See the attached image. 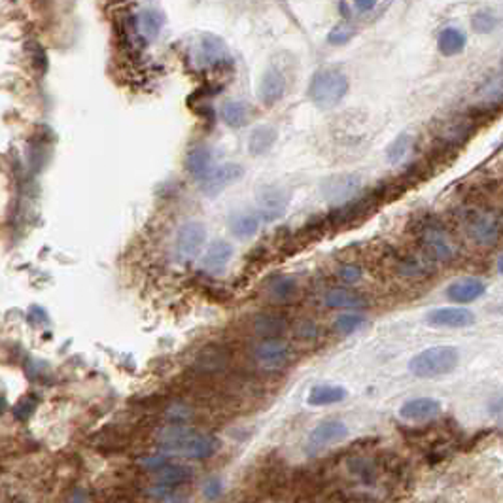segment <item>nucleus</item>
Segmentation results:
<instances>
[{
    "label": "nucleus",
    "mask_w": 503,
    "mask_h": 503,
    "mask_svg": "<svg viewBox=\"0 0 503 503\" xmlns=\"http://www.w3.org/2000/svg\"><path fill=\"white\" fill-rule=\"evenodd\" d=\"M157 447L167 456H184V458H210L220 451L218 437L201 433L182 424L167 426L159 431Z\"/></svg>",
    "instance_id": "obj_1"
},
{
    "label": "nucleus",
    "mask_w": 503,
    "mask_h": 503,
    "mask_svg": "<svg viewBox=\"0 0 503 503\" xmlns=\"http://www.w3.org/2000/svg\"><path fill=\"white\" fill-rule=\"evenodd\" d=\"M348 76L339 67H322L309 82V99L320 108L337 106L348 93Z\"/></svg>",
    "instance_id": "obj_2"
},
{
    "label": "nucleus",
    "mask_w": 503,
    "mask_h": 503,
    "mask_svg": "<svg viewBox=\"0 0 503 503\" xmlns=\"http://www.w3.org/2000/svg\"><path fill=\"white\" fill-rule=\"evenodd\" d=\"M460 362V354L454 346H431L411 358L409 371L419 379H437L453 373Z\"/></svg>",
    "instance_id": "obj_3"
},
{
    "label": "nucleus",
    "mask_w": 503,
    "mask_h": 503,
    "mask_svg": "<svg viewBox=\"0 0 503 503\" xmlns=\"http://www.w3.org/2000/svg\"><path fill=\"white\" fill-rule=\"evenodd\" d=\"M420 244H422L428 260L448 261L453 260L456 252H458L453 235L439 223H428V226L422 227Z\"/></svg>",
    "instance_id": "obj_4"
},
{
    "label": "nucleus",
    "mask_w": 503,
    "mask_h": 503,
    "mask_svg": "<svg viewBox=\"0 0 503 503\" xmlns=\"http://www.w3.org/2000/svg\"><path fill=\"white\" fill-rule=\"evenodd\" d=\"M189 57L195 67L206 68L226 62L229 59V50L226 42L216 34H199L189 45Z\"/></svg>",
    "instance_id": "obj_5"
},
{
    "label": "nucleus",
    "mask_w": 503,
    "mask_h": 503,
    "mask_svg": "<svg viewBox=\"0 0 503 503\" xmlns=\"http://www.w3.org/2000/svg\"><path fill=\"white\" fill-rule=\"evenodd\" d=\"M206 241V229L201 221H186L176 233L175 254L178 261H193L201 254Z\"/></svg>",
    "instance_id": "obj_6"
},
{
    "label": "nucleus",
    "mask_w": 503,
    "mask_h": 503,
    "mask_svg": "<svg viewBox=\"0 0 503 503\" xmlns=\"http://www.w3.org/2000/svg\"><path fill=\"white\" fill-rule=\"evenodd\" d=\"M244 176V167L238 163L218 165L201 180V192L209 197H214L220 192L237 184Z\"/></svg>",
    "instance_id": "obj_7"
},
{
    "label": "nucleus",
    "mask_w": 503,
    "mask_h": 503,
    "mask_svg": "<svg viewBox=\"0 0 503 503\" xmlns=\"http://www.w3.org/2000/svg\"><path fill=\"white\" fill-rule=\"evenodd\" d=\"M348 437V428H346L345 422L341 420H324L322 424H318L314 430L309 433V439H306V451L309 453H320V451H326L335 443L343 441Z\"/></svg>",
    "instance_id": "obj_8"
},
{
    "label": "nucleus",
    "mask_w": 503,
    "mask_h": 503,
    "mask_svg": "<svg viewBox=\"0 0 503 503\" xmlns=\"http://www.w3.org/2000/svg\"><path fill=\"white\" fill-rule=\"evenodd\" d=\"M255 360L267 369H278L286 365L292 358V346L280 339H263L254 346Z\"/></svg>",
    "instance_id": "obj_9"
},
{
    "label": "nucleus",
    "mask_w": 503,
    "mask_h": 503,
    "mask_svg": "<svg viewBox=\"0 0 503 503\" xmlns=\"http://www.w3.org/2000/svg\"><path fill=\"white\" fill-rule=\"evenodd\" d=\"M468 233L470 237L475 241L477 244L482 246H490L498 241L499 235V223L496 220V216L490 212H473L468 218Z\"/></svg>",
    "instance_id": "obj_10"
},
{
    "label": "nucleus",
    "mask_w": 503,
    "mask_h": 503,
    "mask_svg": "<svg viewBox=\"0 0 503 503\" xmlns=\"http://www.w3.org/2000/svg\"><path fill=\"white\" fill-rule=\"evenodd\" d=\"M426 322L433 328H468L475 324V314L462 306H441L428 312Z\"/></svg>",
    "instance_id": "obj_11"
},
{
    "label": "nucleus",
    "mask_w": 503,
    "mask_h": 503,
    "mask_svg": "<svg viewBox=\"0 0 503 503\" xmlns=\"http://www.w3.org/2000/svg\"><path fill=\"white\" fill-rule=\"evenodd\" d=\"M441 403L433 397H414L399 407V416L407 422H428L439 416Z\"/></svg>",
    "instance_id": "obj_12"
},
{
    "label": "nucleus",
    "mask_w": 503,
    "mask_h": 503,
    "mask_svg": "<svg viewBox=\"0 0 503 503\" xmlns=\"http://www.w3.org/2000/svg\"><path fill=\"white\" fill-rule=\"evenodd\" d=\"M286 93V76L284 70L278 67H269L265 74L261 76L260 87H258V96L260 101L267 106H272L275 102H278Z\"/></svg>",
    "instance_id": "obj_13"
},
{
    "label": "nucleus",
    "mask_w": 503,
    "mask_h": 503,
    "mask_svg": "<svg viewBox=\"0 0 503 503\" xmlns=\"http://www.w3.org/2000/svg\"><path fill=\"white\" fill-rule=\"evenodd\" d=\"M485 294H487V284L475 277L458 278L447 288V297L456 303H471Z\"/></svg>",
    "instance_id": "obj_14"
},
{
    "label": "nucleus",
    "mask_w": 503,
    "mask_h": 503,
    "mask_svg": "<svg viewBox=\"0 0 503 503\" xmlns=\"http://www.w3.org/2000/svg\"><path fill=\"white\" fill-rule=\"evenodd\" d=\"M288 193L280 187H267L260 195V216L263 220L271 221L277 220L284 214V210L288 206Z\"/></svg>",
    "instance_id": "obj_15"
},
{
    "label": "nucleus",
    "mask_w": 503,
    "mask_h": 503,
    "mask_svg": "<svg viewBox=\"0 0 503 503\" xmlns=\"http://www.w3.org/2000/svg\"><path fill=\"white\" fill-rule=\"evenodd\" d=\"M233 258V246L226 241H214L210 244L203 258V267L204 271L210 275H220L223 269L227 267V263Z\"/></svg>",
    "instance_id": "obj_16"
},
{
    "label": "nucleus",
    "mask_w": 503,
    "mask_h": 503,
    "mask_svg": "<svg viewBox=\"0 0 503 503\" xmlns=\"http://www.w3.org/2000/svg\"><path fill=\"white\" fill-rule=\"evenodd\" d=\"M212 150L204 144L193 146L186 155V170L199 182L212 170Z\"/></svg>",
    "instance_id": "obj_17"
},
{
    "label": "nucleus",
    "mask_w": 503,
    "mask_h": 503,
    "mask_svg": "<svg viewBox=\"0 0 503 503\" xmlns=\"http://www.w3.org/2000/svg\"><path fill=\"white\" fill-rule=\"evenodd\" d=\"M261 220L263 218L260 216V212H252V210L235 212L229 218V229L237 238H252L260 231Z\"/></svg>",
    "instance_id": "obj_18"
},
{
    "label": "nucleus",
    "mask_w": 503,
    "mask_h": 503,
    "mask_svg": "<svg viewBox=\"0 0 503 503\" xmlns=\"http://www.w3.org/2000/svg\"><path fill=\"white\" fill-rule=\"evenodd\" d=\"M153 477L157 485H167V487H176V485H186L193 479V468L186 464H176V462H167L163 468L153 471Z\"/></svg>",
    "instance_id": "obj_19"
},
{
    "label": "nucleus",
    "mask_w": 503,
    "mask_h": 503,
    "mask_svg": "<svg viewBox=\"0 0 503 503\" xmlns=\"http://www.w3.org/2000/svg\"><path fill=\"white\" fill-rule=\"evenodd\" d=\"M278 140V131L271 125H260L255 127L248 136L250 155H265Z\"/></svg>",
    "instance_id": "obj_20"
},
{
    "label": "nucleus",
    "mask_w": 503,
    "mask_h": 503,
    "mask_svg": "<svg viewBox=\"0 0 503 503\" xmlns=\"http://www.w3.org/2000/svg\"><path fill=\"white\" fill-rule=\"evenodd\" d=\"M465 45H468V36L458 27H445L437 38V48L445 57L458 55L465 50Z\"/></svg>",
    "instance_id": "obj_21"
},
{
    "label": "nucleus",
    "mask_w": 503,
    "mask_h": 503,
    "mask_svg": "<svg viewBox=\"0 0 503 503\" xmlns=\"http://www.w3.org/2000/svg\"><path fill=\"white\" fill-rule=\"evenodd\" d=\"M362 182H360V176L356 175H348V176H341V178H333V180L326 182L324 186V193L328 199H345L350 197L354 193L360 189Z\"/></svg>",
    "instance_id": "obj_22"
},
{
    "label": "nucleus",
    "mask_w": 503,
    "mask_h": 503,
    "mask_svg": "<svg viewBox=\"0 0 503 503\" xmlns=\"http://www.w3.org/2000/svg\"><path fill=\"white\" fill-rule=\"evenodd\" d=\"M346 399V390L343 386H331V385H320L314 386L306 397V403L311 407H324V405H335Z\"/></svg>",
    "instance_id": "obj_23"
},
{
    "label": "nucleus",
    "mask_w": 503,
    "mask_h": 503,
    "mask_svg": "<svg viewBox=\"0 0 503 503\" xmlns=\"http://www.w3.org/2000/svg\"><path fill=\"white\" fill-rule=\"evenodd\" d=\"M220 116L221 121H223L227 127L241 129V127H244V125L250 121V108L248 104L243 101H227L221 104Z\"/></svg>",
    "instance_id": "obj_24"
},
{
    "label": "nucleus",
    "mask_w": 503,
    "mask_h": 503,
    "mask_svg": "<svg viewBox=\"0 0 503 503\" xmlns=\"http://www.w3.org/2000/svg\"><path fill=\"white\" fill-rule=\"evenodd\" d=\"M165 25L163 11L157 8H144L138 13V33L146 40H155Z\"/></svg>",
    "instance_id": "obj_25"
},
{
    "label": "nucleus",
    "mask_w": 503,
    "mask_h": 503,
    "mask_svg": "<svg viewBox=\"0 0 503 503\" xmlns=\"http://www.w3.org/2000/svg\"><path fill=\"white\" fill-rule=\"evenodd\" d=\"M324 303L331 306V309H360V306L365 305L362 295L354 294L352 289L346 288H335L326 292Z\"/></svg>",
    "instance_id": "obj_26"
},
{
    "label": "nucleus",
    "mask_w": 503,
    "mask_h": 503,
    "mask_svg": "<svg viewBox=\"0 0 503 503\" xmlns=\"http://www.w3.org/2000/svg\"><path fill=\"white\" fill-rule=\"evenodd\" d=\"M288 322L277 314H261L254 320V331L265 339H278V335L286 329Z\"/></svg>",
    "instance_id": "obj_27"
},
{
    "label": "nucleus",
    "mask_w": 503,
    "mask_h": 503,
    "mask_svg": "<svg viewBox=\"0 0 503 503\" xmlns=\"http://www.w3.org/2000/svg\"><path fill=\"white\" fill-rule=\"evenodd\" d=\"M299 292V284L292 277H280L275 278L269 286V295L277 301H289L294 299Z\"/></svg>",
    "instance_id": "obj_28"
},
{
    "label": "nucleus",
    "mask_w": 503,
    "mask_h": 503,
    "mask_svg": "<svg viewBox=\"0 0 503 503\" xmlns=\"http://www.w3.org/2000/svg\"><path fill=\"white\" fill-rule=\"evenodd\" d=\"M502 17L492 10H479L471 16V28L479 34L494 33L499 27Z\"/></svg>",
    "instance_id": "obj_29"
},
{
    "label": "nucleus",
    "mask_w": 503,
    "mask_h": 503,
    "mask_svg": "<svg viewBox=\"0 0 503 503\" xmlns=\"http://www.w3.org/2000/svg\"><path fill=\"white\" fill-rule=\"evenodd\" d=\"M481 96V104L485 106H492V104H502L503 102V74L492 78L485 87L479 91Z\"/></svg>",
    "instance_id": "obj_30"
},
{
    "label": "nucleus",
    "mask_w": 503,
    "mask_h": 503,
    "mask_svg": "<svg viewBox=\"0 0 503 503\" xmlns=\"http://www.w3.org/2000/svg\"><path fill=\"white\" fill-rule=\"evenodd\" d=\"M411 146H413V136L409 135V133H402V135L397 136L396 140L388 146V150H386V159H388L390 163H399V161L407 155Z\"/></svg>",
    "instance_id": "obj_31"
},
{
    "label": "nucleus",
    "mask_w": 503,
    "mask_h": 503,
    "mask_svg": "<svg viewBox=\"0 0 503 503\" xmlns=\"http://www.w3.org/2000/svg\"><path fill=\"white\" fill-rule=\"evenodd\" d=\"M367 324L365 316L362 314H343L335 320V331L341 335H352L356 333L358 329H362Z\"/></svg>",
    "instance_id": "obj_32"
},
{
    "label": "nucleus",
    "mask_w": 503,
    "mask_h": 503,
    "mask_svg": "<svg viewBox=\"0 0 503 503\" xmlns=\"http://www.w3.org/2000/svg\"><path fill=\"white\" fill-rule=\"evenodd\" d=\"M428 271H430V261L416 258V255L403 260V263L399 265V275L403 277H422Z\"/></svg>",
    "instance_id": "obj_33"
},
{
    "label": "nucleus",
    "mask_w": 503,
    "mask_h": 503,
    "mask_svg": "<svg viewBox=\"0 0 503 503\" xmlns=\"http://www.w3.org/2000/svg\"><path fill=\"white\" fill-rule=\"evenodd\" d=\"M354 34H356V28L348 25V23H341L335 28H331V33L328 34V42L335 45L346 44L348 40L354 38Z\"/></svg>",
    "instance_id": "obj_34"
},
{
    "label": "nucleus",
    "mask_w": 503,
    "mask_h": 503,
    "mask_svg": "<svg viewBox=\"0 0 503 503\" xmlns=\"http://www.w3.org/2000/svg\"><path fill=\"white\" fill-rule=\"evenodd\" d=\"M221 492H223V481H221L220 477H212V479H209V481L204 482L203 487L204 499H209V502L218 499L221 496Z\"/></svg>",
    "instance_id": "obj_35"
},
{
    "label": "nucleus",
    "mask_w": 503,
    "mask_h": 503,
    "mask_svg": "<svg viewBox=\"0 0 503 503\" xmlns=\"http://www.w3.org/2000/svg\"><path fill=\"white\" fill-rule=\"evenodd\" d=\"M363 271L358 265H343L339 269V278L345 284H354L362 278Z\"/></svg>",
    "instance_id": "obj_36"
},
{
    "label": "nucleus",
    "mask_w": 503,
    "mask_h": 503,
    "mask_svg": "<svg viewBox=\"0 0 503 503\" xmlns=\"http://www.w3.org/2000/svg\"><path fill=\"white\" fill-rule=\"evenodd\" d=\"M31 55H33V65L36 68H38L40 72H45V68H48V59H45V51L40 48L36 42H34L33 45V51H31Z\"/></svg>",
    "instance_id": "obj_37"
},
{
    "label": "nucleus",
    "mask_w": 503,
    "mask_h": 503,
    "mask_svg": "<svg viewBox=\"0 0 503 503\" xmlns=\"http://www.w3.org/2000/svg\"><path fill=\"white\" fill-rule=\"evenodd\" d=\"M498 271H499V275H503V255L498 260Z\"/></svg>",
    "instance_id": "obj_38"
}]
</instances>
